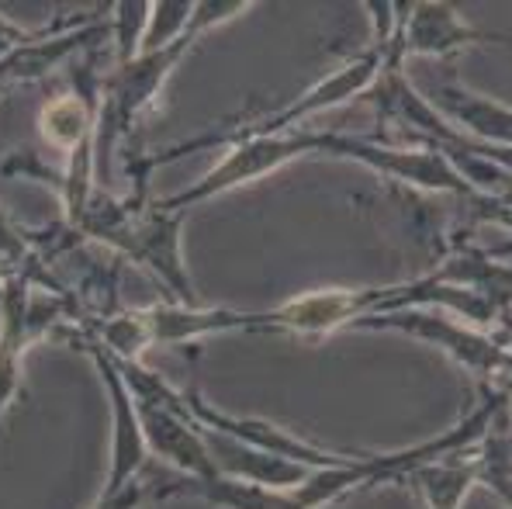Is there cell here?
<instances>
[{
	"mask_svg": "<svg viewBox=\"0 0 512 509\" xmlns=\"http://www.w3.org/2000/svg\"><path fill=\"white\" fill-rule=\"evenodd\" d=\"M90 239L111 246L118 257L132 260L149 271L177 302L198 305V291L184 267L180 236H184V212H173L163 201H146V187H135L132 198H94L73 222Z\"/></svg>",
	"mask_w": 512,
	"mask_h": 509,
	"instance_id": "cell-1",
	"label": "cell"
},
{
	"mask_svg": "<svg viewBox=\"0 0 512 509\" xmlns=\"http://www.w3.org/2000/svg\"><path fill=\"white\" fill-rule=\"evenodd\" d=\"M353 329H381V333H402L419 343L443 350L454 364H461L471 378L485 381V388L512 392V343L485 333L468 319L454 316L436 305H405L381 316H367Z\"/></svg>",
	"mask_w": 512,
	"mask_h": 509,
	"instance_id": "cell-2",
	"label": "cell"
},
{
	"mask_svg": "<svg viewBox=\"0 0 512 509\" xmlns=\"http://www.w3.org/2000/svg\"><path fill=\"white\" fill-rule=\"evenodd\" d=\"M198 39H184L163 52H142L132 63H115V70L101 80L97 91V125H94V167L101 170V184H108L111 156L128 139L149 104L160 97L163 84L177 70L180 59Z\"/></svg>",
	"mask_w": 512,
	"mask_h": 509,
	"instance_id": "cell-3",
	"label": "cell"
},
{
	"mask_svg": "<svg viewBox=\"0 0 512 509\" xmlns=\"http://www.w3.org/2000/svg\"><path fill=\"white\" fill-rule=\"evenodd\" d=\"M384 70H388V63H384L381 52L371 46L367 52H360V56L346 59L340 70L322 77L319 84L308 87L305 94H298L295 101L284 104V108L253 118V122H243L239 129H218V132H222V136H239V132H246V136H274V132L301 129L312 115H322V111H329V108H343L353 97L367 94L381 80Z\"/></svg>",
	"mask_w": 512,
	"mask_h": 509,
	"instance_id": "cell-4",
	"label": "cell"
},
{
	"mask_svg": "<svg viewBox=\"0 0 512 509\" xmlns=\"http://www.w3.org/2000/svg\"><path fill=\"white\" fill-rule=\"evenodd\" d=\"M59 302L35 295V284L28 274L7 278L0 284V419H4L11 399L21 385V364L49 326H56Z\"/></svg>",
	"mask_w": 512,
	"mask_h": 509,
	"instance_id": "cell-5",
	"label": "cell"
},
{
	"mask_svg": "<svg viewBox=\"0 0 512 509\" xmlns=\"http://www.w3.org/2000/svg\"><path fill=\"white\" fill-rule=\"evenodd\" d=\"M84 350L90 354V361H94V368L101 371L104 388H108V402H111V451H108V475H104L101 492H118L122 485L146 475L153 454H149L146 433H142L135 395H132V388H128L118 361L97 340L84 343Z\"/></svg>",
	"mask_w": 512,
	"mask_h": 509,
	"instance_id": "cell-6",
	"label": "cell"
},
{
	"mask_svg": "<svg viewBox=\"0 0 512 509\" xmlns=\"http://www.w3.org/2000/svg\"><path fill=\"white\" fill-rule=\"evenodd\" d=\"M184 409L198 419L205 430L222 433L229 440H239L246 447H256L263 454H274V458L305 464V468H329V464H343L350 454L343 451H329V447H319L312 440L298 437V433L284 430V426L270 423V419H256V416H232L215 409L198 388H187L184 392Z\"/></svg>",
	"mask_w": 512,
	"mask_h": 509,
	"instance_id": "cell-7",
	"label": "cell"
},
{
	"mask_svg": "<svg viewBox=\"0 0 512 509\" xmlns=\"http://www.w3.org/2000/svg\"><path fill=\"white\" fill-rule=\"evenodd\" d=\"M509 39L474 28L454 4L429 0V4H405L402 11V59L423 56V59H454L474 46Z\"/></svg>",
	"mask_w": 512,
	"mask_h": 509,
	"instance_id": "cell-8",
	"label": "cell"
},
{
	"mask_svg": "<svg viewBox=\"0 0 512 509\" xmlns=\"http://www.w3.org/2000/svg\"><path fill=\"white\" fill-rule=\"evenodd\" d=\"M191 496L205 499L218 509H301L291 489H270V485L243 482V478L212 475V478H160V499Z\"/></svg>",
	"mask_w": 512,
	"mask_h": 509,
	"instance_id": "cell-9",
	"label": "cell"
},
{
	"mask_svg": "<svg viewBox=\"0 0 512 509\" xmlns=\"http://www.w3.org/2000/svg\"><path fill=\"white\" fill-rule=\"evenodd\" d=\"M440 115L464 136L485 142V146L512 149V104H502L499 97L471 91L464 84H443Z\"/></svg>",
	"mask_w": 512,
	"mask_h": 509,
	"instance_id": "cell-10",
	"label": "cell"
},
{
	"mask_svg": "<svg viewBox=\"0 0 512 509\" xmlns=\"http://www.w3.org/2000/svg\"><path fill=\"white\" fill-rule=\"evenodd\" d=\"M409 485L419 492L423 509H461L468 492L478 485V461L468 451H461V461L457 454H450V458L419 468Z\"/></svg>",
	"mask_w": 512,
	"mask_h": 509,
	"instance_id": "cell-11",
	"label": "cell"
},
{
	"mask_svg": "<svg viewBox=\"0 0 512 509\" xmlns=\"http://www.w3.org/2000/svg\"><path fill=\"white\" fill-rule=\"evenodd\" d=\"M191 18H194L191 0H163V4H153V11H149L146 39H142V52H163V49L177 46V42H184V39H194Z\"/></svg>",
	"mask_w": 512,
	"mask_h": 509,
	"instance_id": "cell-12",
	"label": "cell"
},
{
	"mask_svg": "<svg viewBox=\"0 0 512 509\" xmlns=\"http://www.w3.org/2000/svg\"><path fill=\"white\" fill-rule=\"evenodd\" d=\"M153 4H115L111 32H115V63H132L142 52Z\"/></svg>",
	"mask_w": 512,
	"mask_h": 509,
	"instance_id": "cell-13",
	"label": "cell"
},
{
	"mask_svg": "<svg viewBox=\"0 0 512 509\" xmlns=\"http://www.w3.org/2000/svg\"><path fill=\"white\" fill-rule=\"evenodd\" d=\"M149 499H160V478L146 471V475H139L135 482L122 485L118 492H101L90 509H139V506H146Z\"/></svg>",
	"mask_w": 512,
	"mask_h": 509,
	"instance_id": "cell-14",
	"label": "cell"
}]
</instances>
